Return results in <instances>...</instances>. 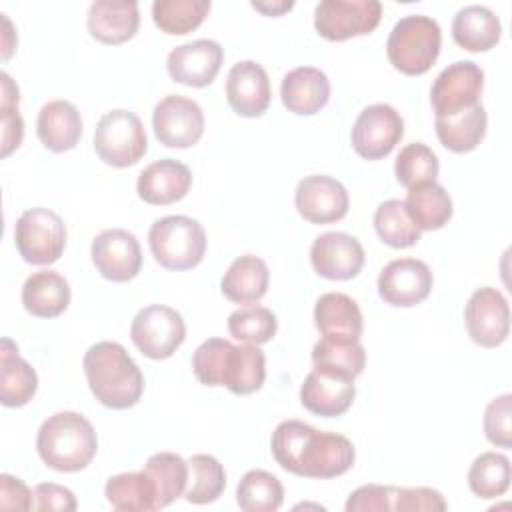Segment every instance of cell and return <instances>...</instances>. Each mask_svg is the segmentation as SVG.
<instances>
[{"mask_svg": "<svg viewBox=\"0 0 512 512\" xmlns=\"http://www.w3.org/2000/svg\"><path fill=\"white\" fill-rule=\"evenodd\" d=\"M272 456L282 470L302 478H336L356 460L354 444L336 432H322L300 420L280 422L270 440Z\"/></svg>", "mask_w": 512, "mask_h": 512, "instance_id": "cell-1", "label": "cell"}, {"mask_svg": "<svg viewBox=\"0 0 512 512\" xmlns=\"http://www.w3.org/2000/svg\"><path fill=\"white\" fill-rule=\"evenodd\" d=\"M192 370L204 386H224L236 396H248L266 380V356L256 344L234 346L224 338H208L194 350Z\"/></svg>", "mask_w": 512, "mask_h": 512, "instance_id": "cell-2", "label": "cell"}, {"mask_svg": "<svg viewBox=\"0 0 512 512\" xmlns=\"http://www.w3.org/2000/svg\"><path fill=\"white\" fill-rule=\"evenodd\" d=\"M92 396L106 408L126 410L138 404L144 392V376L126 348L102 340L92 344L82 360Z\"/></svg>", "mask_w": 512, "mask_h": 512, "instance_id": "cell-3", "label": "cell"}, {"mask_svg": "<svg viewBox=\"0 0 512 512\" xmlns=\"http://www.w3.org/2000/svg\"><path fill=\"white\" fill-rule=\"evenodd\" d=\"M42 462L56 472H80L96 456L98 436L92 422L72 410L48 416L36 436Z\"/></svg>", "mask_w": 512, "mask_h": 512, "instance_id": "cell-4", "label": "cell"}, {"mask_svg": "<svg viewBox=\"0 0 512 512\" xmlns=\"http://www.w3.org/2000/svg\"><path fill=\"white\" fill-rule=\"evenodd\" d=\"M442 46V32L434 18L424 14H410L400 18L390 30L386 54L390 64L406 74H426L436 62Z\"/></svg>", "mask_w": 512, "mask_h": 512, "instance_id": "cell-5", "label": "cell"}, {"mask_svg": "<svg viewBox=\"0 0 512 512\" xmlns=\"http://www.w3.org/2000/svg\"><path fill=\"white\" fill-rule=\"evenodd\" d=\"M148 244L154 260L166 270L196 268L206 254V232L190 216L172 214L154 220L148 232Z\"/></svg>", "mask_w": 512, "mask_h": 512, "instance_id": "cell-6", "label": "cell"}, {"mask_svg": "<svg viewBox=\"0 0 512 512\" xmlns=\"http://www.w3.org/2000/svg\"><path fill=\"white\" fill-rule=\"evenodd\" d=\"M94 150L108 166L128 168L136 164L148 150L142 120L124 108L106 112L94 130Z\"/></svg>", "mask_w": 512, "mask_h": 512, "instance_id": "cell-7", "label": "cell"}, {"mask_svg": "<svg viewBox=\"0 0 512 512\" xmlns=\"http://www.w3.org/2000/svg\"><path fill=\"white\" fill-rule=\"evenodd\" d=\"M14 244L24 262L50 266L66 248V226L56 212L42 206L30 208L16 220Z\"/></svg>", "mask_w": 512, "mask_h": 512, "instance_id": "cell-8", "label": "cell"}, {"mask_svg": "<svg viewBox=\"0 0 512 512\" xmlns=\"http://www.w3.org/2000/svg\"><path fill=\"white\" fill-rule=\"evenodd\" d=\"M130 338L146 358L166 360L182 346L186 338V324L174 308L150 304L134 316L130 324Z\"/></svg>", "mask_w": 512, "mask_h": 512, "instance_id": "cell-9", "label": "cell"}, {"mask_svg": "<svg viewBox=\"0 0 512 512\" xmlns=\"http://www.w3.org/2000/svg\"><path fill=\"white\" fill-rule=\"evenodd\" d=\"M382 18L378 0H322L314 8V28L330 42L370 34Z\"/></svg>", "mask_w": 512, "mask_h": 512, "instance_id": "cell-10", "label": "cell"}, {"mask_svg": "<svg viewBox=\"0 0 512 512\" xmlns=\"http://www.w3.org/2000/svg\"><path fill=\"white\" fill-rule=\"evenodd\" d=\"M484 72L472 60L448 64L430 88V102L436 118H446L480 104Z\"/></svg>", "mask_w": 512, "mask_h": 512, "instance_id": "cell-11", "label": "cell"}, {"mask_svg": "<svg viewBox=\"0 0 512 512\" xmlns=\"http://www.w3.org/2000/svg\"><path fill=\"white\" fill-rule=\"evenodd\" d=\"M404 136V120L390 104L366 106L352 126V148L364 160L386 158Z\"/></svg>", "mask_w": 512, "mask_h": 512, "instance_id": "cell-12", "label": "cell"}, {"mask_svg": "<svg viewBox=\"0 0 512 512\" xmlns=\"http://www.w3.org/2000/svg\"><path fill=\"white\" fill-rule=\"evenodd\" d=\"M204 112L200 104L182 94L164 96L152 112V128L166 148H190L204 134Z\"/></svg>", "mask_w": 512, "mask_h": 512, "instance_id": "cell-13", "label": "cell"}, {"mask_svg": "<svg viewBox=\"0 0 512 512\" xmlns=\"http://www.w3.org/2000/svg\"><path fill=\"white\" fill-rule=\"evenodd\" d=\"M464 322L472 342L482 348L500 346L510 332V308L498 288L482 286L466 302Z\"/></svg>", "mask_w": 512, "mask_h": 512, "instance_id": "cell-14", "label": "cell"}, {"mask_svg": "<svg viewBox=\"0 0 512 512\" xmlns=\"http://www.w3.org/2000/svg\"><path fill=\"white\" fill-rule=\"evenodd\" d=\"M294 206L310 224L338 222L348 214L350 198L342 182L326 174L304 176L294 190Z\"/></svg>", "mask_w": 512, "mask_h": 512, "instance_id": "cell-15", "label": "cell"}, {"mask_svg": "<svg viewBox=\"0 0 512 512\" xmlns=\"http://www.w3.org/2000/svg\"><path fill=\"white\" fill-rule=\"evenodd\" d=\"M92 262L102 278L110 282H128L142 268V248L138 238L124 228L102 230L90 248Z\"/></svg>", "mask_w": 512, "mask_h": 512, "instance_id": "cell-16", "label": "cell"}, {"mask_svg": "<svg viewBox=\"0 0 512 512\" xmlns=\"http://www.w3.org/2000/svg\"><path fill=\"white\" fill-rule=\"evenodd\" d=\"M432 272L418 258H398L388 262L378 276L380 298L396 308H412L432 292Z\"/></svg>", "mask_w": 512, "mask_h": 512, "instance_id": "cell-17", "label": "cell"}, {"mask_svg": "<svg viewBox=\"0 0 512 512\" xmlns=\"http://www.w3.org/2000/svg\"><path fill=\"white\" fill-rule=\"evenodd\" d=\"M224 62V50L216 40L200 38L170 50L166 70L178 84L190 88H204L214 82Z\"/></svg>", "mask_w": 512, "mask_h": 512, "instance_id": "cell-18", "label": "cell"}, {"mask_svg": "<svg viewBox=\"0 0 512 512\" xmlns=\"http://www.w3.org/2000/svg\"><path fill=\"white\" fill-rule=\"evenodd\" d=\"M362 244L344 232L320 234L310 248V262L318 276L328 280H352L364 266Z\"/></svg>", "mask_w": 512, "mask_h": 512, "instance_id": "cell-19", "label": "cell"}, {"mask_svg": "<svg viewBox=\"0 0 512 512\" xmlns=\"http://www.w3.org/2000/svg\"><path fill=\"white\" fill-rule=\"evenodd\" d=\"M270 78L262 64L254 60L236 62L226 78V100L244 118H258L270 106Z\"/></svg>", "mask_w": 512, "mask_h": 512, "instance_id": "cell-20", "label": "cell"}, {"mask_svg": "<svg viewBox=\"0 0 512 512\" xmlns=\"http://www.w3.org/2000/svg\"><path fill=\"white\" fill-rule=\"evenodd\" d=\"M356 396L354 380L314 368L302 382V406L322 418H336L348 412Z\"/></svg>", "mask_w": 512, "mask_h": 512, "instance_id": "cell-21", "label": "cell"}, {"mask_svg": "<svg viewBox=\"0 0 512 512\" xmlns=\"http://www.w3.org/2000/svg\"><path fill=\"white\" fill-rule=\"evenodd\" d=\"M192 186V172L174 158H162L148 164L136 182L140 200L152 206H166L182 200Z\"/></svg>", "mask_w": 512, "mask_h": 512, "instance_id": "cell-22", "label": "cell"}, {"mask_svg": "<svg viewBox=\"0 0 512 512\" xmlns=\"http://www.w3.org/2000/svg\"><path fill=\"white\" fill-rule=\"evenodd\" d=\"M280 98L288 112L296 116H312L330 100V80L314 66H298L282 78Z\"/></svg>", "mask_w": 512, "mask_h": 512, "instance_id": "cell-23", "label": "cell"}, {"mask_svg": "<svg viewBox=\"0 0 512 512\" xmlns=\"http://www.w3.org/2000/svg\"><path fill=\"white\" fill-rule=\"evenodd\" d=\"M88 32L102 44H122L134 38L140 26L138 2L96 0L90 4Z\"/></svg>", "mask_w": 512, "mask_h": 512, "instance_id": "cell-24", "label": "cell"}, {"mask_svg": "<svg viewBox=\"0 0 512 512\" xmlns=\"http://www.w3.org/2000/svg\"><path fill=\"white\" fill-rule=\"evenodd\" d=\"M36 134L46 150L56 154L68 152L80 142L82 116L72 102L50 100L38 112Z\"/></svg>", "mask_w": 512, "mask_h": 512, "instance_id": "cell-25", "label": "cell"}, {"mask_svg": "<svg viewBox=\"0 0 512 512\" xmlns=\"http://www.w3.org/2000/svg\"><path fill=\"white\" fill-rule=\"evenodd\" d=\"M38 390L36 370L18 354L10 338L0 342V402L8 408L28 404Z\"/></svg>", "mask_w": 512, "mask_h": 512, "instance_id": "cell-26", "label": "cell"}, {"mask_svg": "<svg viewBox=\"0 0 512 512\" xmlns=\"http://www.w3.org/2000/svg\"><path fill=\"white\" fill-rule=\"evenodd\" d=\"M270 282L268 266L254 254L238 256L222 276L220 290L234 304H256L264 298Z\"/></svg>", "mask_w": 512, "mask_h": 512, "instance_id": "cell-27", "label": "cell"}, {"mask_svg": "<svg viewBox=\"0 0 512 512\" xmlns=\"http://www.w3.org/2000/svg\"><path fill=\"white\" fill-rule=\"evenodd\" d=\"M500 36V18L486 6H464L452 20V38L468 52H488L500 42Z\"/></svg>", "mask_w": 512, "mask_h": 512, "instance_id": "cell-28", "label": "cell"}, {"mask_svg": "<svg viewBox=\"0 0 512 512\" xmlns=\"http://www.w3.org/2000/svg\"><path fill=\"white\" fill-rule=\"evenodd\" d=\"M22 304L36 318H56L70 304V286L54 270L34 272L22 286Z\"/></svg>", "mask_w": 512, "mask_h": 512, "instance_id": "cell-29", "label": "cell"}, {"mask_svg": "<svg viewBox=\"0 0 512 512\" xmlns=\"http://www.w3.org/2000/svg\"><path fill=\"white\" fill-rule=\"evenodd\" d=\"M314 324L322 336L358 338L364 330L362 312L348 294L326 292L316 300Z\"/></svg>", "mask_w": 512, "mask_h": 512, "instance_id": "cell-30", "label": "cell"}, {"mask_svg": "<svg viewBox=\"0 0 512 512\" xmlns=\"http://www.w3.org/2000/svg\"><path fill=\"white\" fill-rule=\"evenodd\" d=\"M314 368L356 380L366 368V352L358 338L322 336L312 348Z\"/></svg>", "mask_w": 512, "mask_h": 512, "instance_id": "cell-31", "label": "cell"}, {"mask_svg": "<svg viewBox=\"0 0 512 512\" xmlns=\"http://www.w3.org/2000/svg\"><path fill=\"white\" fill-rule=\"evenodd\" d=\"M488 116L482 104H476L458 114L436 118L434 130L444 148L456 154L472 152L486 136Z\"/></svg>", "mask_w": 512, "mask_h": 512, "instance_id": "cell-32", "label": "cell"}, {"mask_svg": "<svg viewBox=\"0 0 512 512\" xmlns=\"http://www.w3.org/2000/svg\"><path fill=\"white\" fill-rule=\"evenodd\" d=\"M406 212L420 230H440L452 218V198L444 186L436 182L420 184L408 190L404 200Z\"/></svg>", "mask_w": 512, "mask_h": 512, "instance_id": "cell-33", "label": "cell"}, {"mask_svg": "<svg viewBox=\"0 0 512 512\" xmlns=\"http://www.w3.org/2000/svg\"><path fill=\"white\" fill-rule=\"evenodd\" d=\"M156 492V510L170 506L176 498L184 496L188 484V460L174 452L152 454L144 468Z\"/></svg>", "mask_w": 512, "mask_h": 512, "instance_id": "cell-34", "label": "cell"}, {"mask_svg": "<svg viewBox=\"0 0 512 512\" xmlns=\"http://www.w3.org/2000/svg\"><path fill=\"white\" fill-rule=\"evenodd\" d=\"M104 496L112 508L122 512L156 510V492L144 470L110 476L104 486Z\"/></svg>", "mask_w": 512, "mask_h": 512, "instance_id": "cell-35", "label": "cell"}, {"mask_svg": "<svg viewBox=\"0 0 512 512\" xmlns=\"http://www.w3.org/2000/svg\"><path fill=\"white\" fill-rule=\"evenodd\" d=\"M236 502L244 512H276L284 502V486L274 474L254 468L240 478Z\"/></svg>", "mask_w": 512, "mask_h": 512, "instance_id": "cell-36", "label": "cell"}, {"mask_svg": "<svg viewBox=\"0 0 512 512\" xmlns=\"http://www.w3.org/2000/svg\"><path fill=\"white\" fill-rule=\"evenodd\" d=\"M208 0H156L152 4L154 24L168 36L196 30L210 12Z\"/></svg>", "mask_w": 512, "mask_h": 512, "instance_id": "cell-37", "label": "cell"}, {"mask_svg": "<svg viewBox=\"0 0 512 512\" xmlns=\"http://www.w3.org/2000/svg\"><path fill=\"white\" fill-rule=\"evenodd\" d=\"M226 488L224 466L210 454H194L188 460V484L184 498L190 504H210Z\"/></svg>", "mask_w": 512, "mask_h": 512, "instance_id": "cell-38", "label": "cell"}, {"mask_svg": "<svg viewBox=\"0 0 512 512\" xmlns=\"http://www.w3.org/2000/svg\"><path fill=\"white\" fill-rule=\"evenodd\" d=\"M510 460L500 452H484L470 464L468 486L478 498H498L510 488Z\"/></svg>", "mask_w": 512, "mask_h": 512, "instance_id": "cell-39", "label": "cell"}, {"mask_svg": "<svg viewBox=\"0 0 512 512\" xmlns=\"http://www.w3.org/2000/svg\"><path fill=\"white\" fill-rule=\"evenodd\" d=\"M378 238L392 248H408L420 240L422 230L412 222L402 200H386L374 212Z\"/></svg>", "mask_w": 512, "mask_h": 512, "instance_id": "cell-40", "label": "cell"}, {"mask_svg": "<svg viewBox=\"0 0 512 512\" xmlns=\"http://www.w3.org/2000/svg\"><path fill=\"white\" fill-rule=\"evenodd\" d=\"M440 164H438V156L434 154V150L430 146H426L424 142H412L406 144L394 162V174L396 180L404 186V188H414L420 184H428V182H436Z\"/></svg>", "mask_w": 512, "mask_h": 512, "instance_id": "cell-41", "label": "cell"}, {"mask_svg": "<svg viewBox=\"0 0 512 512\" xmlns=\"http://www.w3.org/2000/svg\"><path fill=\"white\" fill-rule=\"evenodd\" d=\"M278 320L266 306L250 304L234 310L228 316V332L232 338L244 344H266L276 336Z\"/></svg>", "mask_w": 512, "mask_h": 512, "instance_id": "cell-42", "label": "cell"}, {"mask_svg": "<svg viewBox=\"0 0 512 512\" xmlns=\"http://www.w3.org/2000/svg\"><path fill=\"white\" fill-rule=\"evenodd\" d=\"M512 394H500L484 410L486 440L500 448L512 446Z\"/></svg>", "mask_w": 512, "mask_h": 512, "instance_id": "cell-43", "label": "cell"}, {"mask_svg": "<svg viewBox=\"0 0 512 512\" xmlns=\"http://www.w3.org/2000/svg\"><path fill=\"white\" fill-rule=\"evenodd\" d=\"M446 500L444 496L426 486L418 488H396L392 486V510L400 512H444Z\"/></svg>", "mask_w": 512, "mask_h": 512, "instance_id": "cell-44", "label": "cell"}, {"mask_svg": "<svg viewBox=\"0 0 512 512\" xmlns=\"http://www.w3.org/2000/svg\"><path fill=\"white\" fill-rule=\"evenodd\" d=\"M346 512H388L392 510V486L364 484L346 500Z\"/></svg>", "mask_w": 512, "mask_h": 512, "instance_id": "cell-45", "label": "cell"}, {"mask_svg": "<svg viewBox=\"0 0 512 512\" xmlns=\"http://www.w3.org/2000/svg\"><path fill=\"white\" fill-rule=\"evenodd\" d=\"M34 508L72 512L78 508V502L70 488L54 482H44L34 488Z\"/></svg>", "mask_w": 512, "mask_h": 512, "instance_id": "cell-46", "label": "cell"}, {"mask_svg": "<svg viewBox=\"0 0 512 512\" xmlns=\"http://www.w3.org/2000/svg\"><path fill=\"white\" fill-rule=\"evenodd\" d=\"M34 492L16 476L0 474V508L2 510H32Z\"/></svg>", "mask_w": 512, "mask_h": 512, "instance_id": "cell-47", "label": "cell"}, {"mask_svg": "<svg viewBox=\"0 0 512 512\" xmlns=\"http://www.w3.org/2000/svg\"><path fill=\"white\" fill-rule=\"evenodd\" d=\"M2 110V156H10L24 138V120L18 112V106L0 104Z\"/></svg>", "mask_w": 512, "mask_h": 512, "instance_id": "cell-48", "label": "cell"}, {"mask_svg": "<svg viewBox=\"0 0 512 512\" xmlns=\"http://www.w3.org/2000/svg\"><path fill=\"white\" fill-rule=\"evenodd\" d=\"M292 6H294V2H284V0H280V2H252V8H256L258 12H262L266 16H280L288 10H292Z\"/></svg>", "mask_w": 512, "mask_h": 512, "instance_id": "cell-49", "label": "cell"}, {"mask_svg": "<svg viewBox=\"0 0 512 512\" xmlns=\"http://www.w3.org/2000/svg\"><path fill=\"white\" fill-rule=\"evenodd\" d=\"M4 18V38H2V58L6 60V58H10V54H12V50H14V46H16V42H12V24H10V20L6 18V14H2Z\"/></svg>", "mask_w": 512, "mask_h": 512, "instance_id": "cell-50", "label": "cell"}]
</instances>
